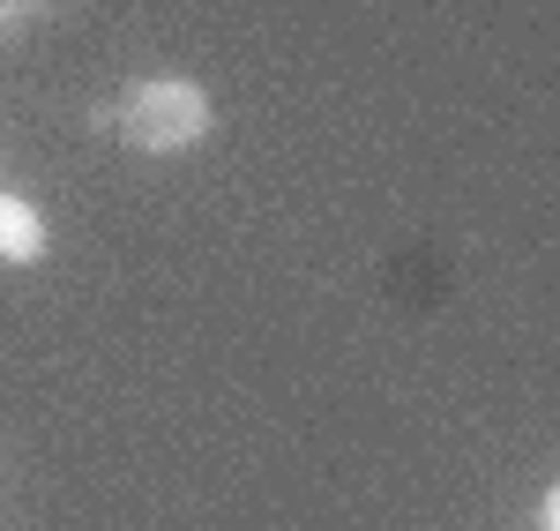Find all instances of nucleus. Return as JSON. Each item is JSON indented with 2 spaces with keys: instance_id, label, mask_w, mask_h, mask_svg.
<instances>
[{
  "instance_id": "obj_3",
  "label": "nucleus",
  "mask_w": 560,
  "mask_h": 531,
  "mask_svg": "<svg viewBox=\"0 0 560 531\" xmlns=\"http://www.w3.org/2000/svg\"><path fill=\"white\" fill-rule=\"evenodd\" d=\"M23 8H31V0H0V38H8V31L23 23Z\"/></svg>"
},
{
  "instance_id": "obj_2",
  "label": "nucleus",
  "mask_w": 560,
  "mask_h": 531,
  "mask_svg": "<svg viewBox=\"0 0 560 531\" xmlns=\"http://www.w3.org/2000/svg\"><path fill=\"white\" fill-rule=\"evenodd\" d=\"M0 255L8 263H38L45 255V224L23 195H0Z\"/></svg>"
},
{
  "instance_id": "obj_1",
  "label": "nucleus",
  "mask_w": 560,
  "mask_h": 531,
  "mask_svg": "<svg viewBox=\"0 0 560 531\" xmlns=\"http://www.w3.org/2000/svg\"><path fill=\"white\" fill-rule=\"evenodd\" d=\"M217 120L210 90L202 83H179V76H158V83H135L128 105H120V128H128L135 150H158V158H173L187 142H202Z\"/></svg>"
}]
</instances>
